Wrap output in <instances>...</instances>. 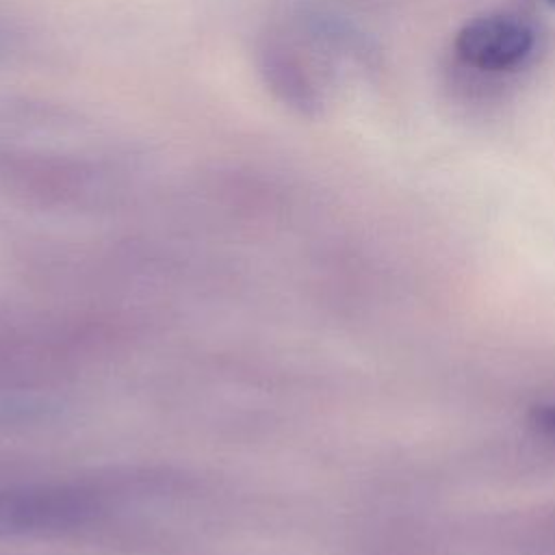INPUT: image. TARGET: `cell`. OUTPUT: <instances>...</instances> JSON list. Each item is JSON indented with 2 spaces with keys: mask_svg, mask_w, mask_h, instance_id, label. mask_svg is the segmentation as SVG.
<instances>
[{
  "mask_svg": "<svg viewBox=\"0 0 555 555\" xmlns=\"http://www.w3.org/2000/svg\"><path fill=\"white\" fill-rule=\"evenodd\" d=\"M91 505L67 488H0V535L59 531L78 525Z\"/></svg>",
  "mask_w": 555,
  "mask_h": 555,
  "instance_id": "7a4b0ae2",
  "label": "cell"
},
{
  "mask_svg": "<svg viewBox=\"0 0 555 555\" xmlns=\"http://www.w3.org/2000/svg\"><path fill=\"white\" fill-rule=\"evenodd\" d=\"M457 61L483 74L514 72L533 54V26L512 13H488L466 22L453 41Z\"/></svg>",
  "mask_w": 555,
  "mask_h": 555,
  "instance_id": "6da1fadb",
  "label": "cell"
},
{
  "mask_svg": "<svg viewBox=\"0 0 555 555\" xmlns=\"http://www.w3.org/2000/svg\"><path fill=\"white\" fill-rule=\"evenodd\" d=\"M544 2H546L551 9H555V0H544Z\"/></svg>",
  "mask_w": 555,
  "mask_h": 555,
  "instance_id": "277c9868",
  "label": "cell"
},
{
  "mask_svg": "<svg viewBox=\"0 0 555 555\" xmlns=\"http://www.w3.org/2000/svg\"><path fill=\"white\" fill-rule=\"evenodd\" d=\"M529 423L535 431L555 440V401L533 405L529 412Z\"/></svg>",
  "mask_w": 555,
  "mask_h": 555,
  "instance_id": "3957f363",
  "label": "cell"
}]
</instances>
